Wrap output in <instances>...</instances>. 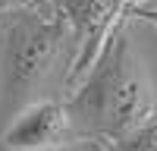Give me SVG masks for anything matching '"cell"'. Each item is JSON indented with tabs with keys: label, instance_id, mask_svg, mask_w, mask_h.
<instances>
[{
	"label": "cell",
	"instance_id": "6da1fadb",
	"mask_svg": "<svg viewBox=\"0 0 157 151\" xmlns=\"http://www.w3.org/2000/svg\"><path fill=\"white\" fill-rule=\"evenodd\" d=\"M69 110L94 135L110 138V142L132 132L151 117V82L123 32H116L101 50L98 63L91 66L82 88L69 101Z\"/></svg>",
	"mask_w": 157,
	"mask_h": 151
},
{
	"label": "cell",
	"instance_id": "7a4b0ae2",
	"mask_svg": "<svg viewBox=\"0 0 157 151\" xmlns=\"http://www.w3.org/2000/svg\"><path fill=\"white\" fill-rule=\"evenodd\" d=\"M63 13L38 10L19 13L6 38V88L10 95H25L35 85L44 82V76L54 69L63 47Z\"/></svg>",
	"mask_w": 157,
	"mask_h": 151
},
{
	"label": "cell",
	"instance_id": "8992f818",
	"mask_svg": "<svg viewBox=\"0 0 157 151\" xmlns=\"http://www.w3.org/2000/svg\"><path fill=\"white\" fill-rule=\"evenodd\" d=\"M25 3V0H0V13H6V10H19Z\"/></svg>",
	"mask_w": 157,
	"mask_h": 151
},
{
	"label": "cell",
	"instance_id": "3957f363",
	"mask_svg": "<svg viewBox=\"0 0 157 151\" xmlns=\"http://www.w3.org/2000/svg\"><path fill=\"white\" fill-rule=\"evenodd\" d=\"M72 126V110L69 104L60 101H35L25 110L16 113L6 129L3 138L13 148H44V145H63Z\"/></svg>",
	"mask_w": 157,
	"mask_h": 151
},
{
	"label": "cell",
	"instance_id": "5b68a950",
	"mask_svg": "<svg viewBox=\"0 0 157 151\" xmlns=\"http://www.w3.org/2000/svg\"><path fill=\"white\" fill-rule=\"evenodd\" d=\"M0 151H91V145L63 142V145H44V148H13V145H6V142H0Z\"/></svg>",
	"mask_w": 157,
	"mask_h": 151
},
{
	"label": "cell",
	"instance_id": "277c9868",
	"mask_svg": "<svg viewBox=\"0 0 157 151\" xmlns=\"http://www.w3.org/2000/svg\"><path fill=\"white\" fill-rule=\"evenodd\" d=\"M107 151H157V117H148L132 132L113 138V145Z\"/></svg>",
	"mask_w": 157,
	"mask_h": 151
},
{
	"label": "cell",
	"instance_id": "52a82bcc",
	"mask_svg": "<svg viewBox=\"0 0 157 151\" xmlns=\"http://www.w3.org/2000/svg\"><path fill=\"white\" fill-rule=\"evenodd\" d=\"M138 3H145V0H123V6H126V13L132 10V6H138Z\"/></svg>",
	"mask_w": 157,
	"mask_h": 151
}]
</instances>
